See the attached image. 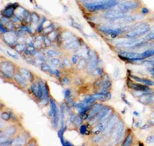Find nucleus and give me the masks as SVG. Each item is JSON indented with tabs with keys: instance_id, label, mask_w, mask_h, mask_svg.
I'll use <instances>...</instances> for the list:
<instances>
[{
	"instance_id": "35",
	"label": "nucleus",
	"mask_w": 154,
	"mask_h": 146,
	"mask_svg": "<svg viewBox=\"0 0 154 146\" xmlns=\"http://www.w3.org/2000/svg\"><path fill=\"white\" fill-rule=\"evenodd\" d=\"M97 100V99L95 98L93 95H91V96H88V97H86V99H84V101L86 103H87V104H91V105H92L93 103L95 102V101Z\"/></svg>"
},
{
	"instance_id": "12",
	"label": "nucleus",
	"mask_w": 154,
	"mask_h": 146,
	"mask_svg": "<svg viewBox=\"0 0 154 146\" xmlns=\"http://www.w3.org/2000/svg\"><path fill=\"white\" fill-rule=\"evenodd\" d=\"M83 44L84 43L82 42V41L77 38V39L73 40V41H70V42L64 43L63 44V47L66 50H78L80 46L83 45Z\"/></svg>"
},
{
	"instance_id": "5",
	"label": "nucleus",
	"mask_w": 154,
	"mask_h": 146,
	"mask_svg": "<svg viewBox=\"0 0 154 146\" xmlns=\"http://www.w3.org/2000/svg\"><path fill=\"white\" fill-rule=\"evenodd\" d=\"M139 6V3L137 1H127V2H123L121 4H119L117 5V8L115 10L119 11V12H129V11L137 9Z\"/></svg>"
},
{
	"instance_id": "47",
	"label": "nucleus",
	"mask_w": 154,
	"mask_h": 146,
	"mask_svg": "<svg viewBox=\"0 0 154 146\" xmlns=\"http://www.w3.org/2000/svg\"><path fill=\"white\" fill-rule=\"evenodd\" d=\"M53 75L55 77V78H57V79H60V71H59V70H57V69H55V70H54Z\"/></svg>"
},
{
	"instance_id": "39",
	"label": "nucleus",
	"mask_w": 154,
	"mask_h": 146,
	"mask_svg": "<svg viewBox=\"0 0 154 146\" xmlns=\"http://www.w3.org/2000/svg\"><path fill=\"white\" fill-rule=\"evenodd\" d=\"M31 15H32V22L33 23H37L38 21H41L40 20V16L36 13H32Z\"/></svg>"
},
{
	"instance_id": "54",
	"label": "nucleus",
	"mask_w": 154,
	"mask_h": 146,
	"mask_svg": "<svg viewBox=\"0 0 154 146\" xmlns=\"http://www.w3.org/2000/svg\"><path fill=\"white\" fill-rule=\"evenodd\" d=\"M141 123H142V122H141V121H137V123L135 124V127H136V128H139V126L141 125Z\"/></svg>"
},
{
	"instance_id": "10",
	"label": "nucleus",
	"mask_w": 154,
	"mask_h": 146,
	"mask_svg": "<svg viewBox=\"0 0 154 146\" xmlns=\"http://www.w3.org/2000/svg\"><path fill=\"white\" fill-rule=\"evenodd\" d=\"M16 133V129L14 126H10L6 128L4 130H1V135H0V144L5 142L6 140L10 139L11 136H12Z\"/></svg>"
},
{
	"instance_id": "34",
	"label": "nucleus",
	"mask_w": 154,
	"mask_h": 146,
	"mask_svg": "<svg viewBox=\"0 0 154 146\" xmlns=\"http://www.w3.org/2000/svg\"><path fill=\"white\" fill-rule=\"evenodd\" d=\"M47 20V19H46L45 17H43L42 19H41V22H40L39 26H38V27H37V32L38 33H41V32L43 31V29H44V24H45V22Z\"/></svg>"
},
{
	"instance_id": "15",
	"label": "nucleus",
	"mask_w": 154,
	"mask_h": 146,
	"mask_svg": "<svg viewBox=\"0 0 154 146\" xmlns=\"http://www.w3.org/2000/svg\"><path fill=\"white\" fill-rule=\"evenodd\" d=\"M123 130H124V123H123L122 121H119L116 123V125H115L113 137H115V138L118 137L121 133H123Z\"/></svg>"
},
{
	"instance_id": "6",
	"label": "nucleus",
	"mask_w": 154,
	"mask_h": 146,
	"mask_svg": "<svg viewBox=\"0 0 154 146\" xmlns=\"http://www.w3.org/2000/svg\"><path fill=\"white\" fill-rule=\"evenodd\" d=\"M103 107L104 106L101 103H93L92 107H91V108L89 109V111L86 113V114H87V121H92V119L96 118L97 115L101 112Z\"/></svg>"
},
{
	"instance_id": "46",
	"label": "nucleus",
	"mask_w": 154,
	"mask_h": 146,
	"mask_svg": "<svg viewBox=\"0 0 154 146\" xmlns=\"http://www.w3.org/2000/svg\"><path fill=\"white\" fill-rule=\"evenodd\" d=\"M12 143H13V139H8L6 140L5 142L4 143H1V145H11V144H12Z\"/></svg>"
},
{
	"instance_id": "33",
	"label": "nucleus",
	"mask_w": 154,
	"mask_h": 146,
	"mask_svg": "<svg viewBox=\"0 0 154 146\" xmlns=\"http://www.w3.org/2000/svg\"><path fill=\"white\" fill-rule=\"evenodd\" d=\"M54 25L53 24H50V26L49 27H44V29H43V31H42V33H43V34L44 35H48V34H49L50 33H52L53 31H55V28H54Z\"/></svg>"
},
{
	"instance_id": "42",
	"label": "nucleus",
	"mask_w": 154,
	"mask_h": 146,
	"mask_svg": "<svg viewBox=\"0 0 154 146\" xmlns=\"http://www.w3.org/2000/svg\"><path fill=\"white\" fill-rule=\"evenodd\" d=\"M51 64H52V65L55 66V67H58V66H60V64H61V62H60V60L58 59V58H52Z\"/></svg>"
},
{
	"instance_id": "37",
	"label": "nucleus",
	"mask_w": 154,
	"mask_h": 146,
	"mask_svg": "<svg viewBox=\"0 0 154 146\" xmlns=\"http://www.w3.org/2000/svg\"><path fill=\"white\" fill-rule=\"evenodd\" d=\"M60 82H61V84H63V85H70V79L68 77H64L63 78L60 79Z\"/></svg>"
},
{
	"instance_id": "57",
	"label": "nucleus",
	"mask_w": 154,
	"mask_h": 146,
	"mask_svg": "<svg viewBox=\"0 0 154 146\" xmlns=\"http://www.w3.org/2000/svg\"><path fill=\"white\" fill-rule=\"evenodd\" d=\"M125 112H126V109H123L122 111H121V114H125Z\"/></svg>"
},
{
	"instance_id": "14",
	"label": "nucleus",
	"mask_w": 154,
	"mask_h": 146,
	"mask_svg": "<svg viewBox=\"0 0 154 146\" xmlns=\"http://www.w3.org/2000/svg\"><path fill=\"white\" fill-rule=\"evenodd\" d=\"M13 79L16 81L17 84L21 87H25L27 85V80L26 78L20 74V72H16L13 75Z\"/></svg>"
},
{
	"instance_id": "41",
	"label": "nucleus",
	"mask_w": 154,
	"mask_h": 146,
	"mask_svg": "<svg viewBox=\"0 0 154 146\" xmlns=\"http://www.w3.org/2000/svg\"><path fill=\"white\" fill-rule=\"evenodd\" d=\"M79 55H73V56H71V61L72 63H73V64H75V65H77V64H78V62H79Z\"/></svg>"
},
{
	"instance_id": "21",
	"label": "nucleus",
	"mask_w": 154,
	"mask_h": 146,
	"mask_svg": "<svg viewBox=\"0 0 154 146\" xmlns=\"http://www.w3.org/2000/svg\"><path fill=\"white\" fill-rule=\"evenodd\" d=\"M24 54L26 55V56H35V55H36V49H35V46L27 45V49L24 50Z\"/></svg>"
},
{
	"instance_id": "44",
	"label": "nucleus",
	"mask_w": 154,
	"mask_h": 146,
	"mask_svg": "<svg viewBox=\"0 0 154 146\" xmlns=\"http://www.w3.org/2000/svg\"><path fill=\"white\" fill-rule=\"evenodd\" d=\"M146 142H147L148 144H153L154 143V136L151 135V136H147V138H146Z\"/></svg>"
},
{
	"instance_id": "50",
	"label": "nucleus",
	"mask_w": 154,
	"mask_h": 146,
	"mask_svg": "<svg viewBox=\"0 0 154 146\" xmlns=\"http://www.w3.org/2000/svg\"><path fill=\"white\" fill-rule=\"evenodd\" d=\"M6 54L8 55V56H10L11 57H12V58H14V59H16V60H18V56H17V55H14V54H12V53H10L9 51H6Z\"/></svg>"
},
{
	"instance_id": "28",
	"label": "nucleus",
	"mask_w": 154,
	"mask_h": 146,
	"mask_svg": "<svg viewBox=\"0 0 154 146\" xmlns=\"http://www.w3.org/2000/svg\"><path fill=\"white\" fill-rule=\"evenodd\" d=\"M132 142H133V135L131 133H129L126 138L124 139V142L122 143V145L123 146H126V145H131Z\"/></svg>"
},
{
	"instance_id": "13",
	"label": "nucleus",
	"mask_w": 154,
	"mask_h": 146,
	"mask_svg": "<svg viewBox=\"0 0 154 146\" xmlns=\"http://www.w3.org/2000/svg\"><path fill=\"white\" fill-rule=\"evenodd\" d=\"M128 86L129 88H132L135 91H144V92H147L149 91V87L148 85H145V84H135V83H132L131 81L128 80Z\"/></svg>"
},
{
	"instance_id": "31",
	"label": "nucleus",
	"mask_w": 154,
	"mask_h": 146,
	"mask_svg": "<svg viewBox=\"0 0 154 146\" xmlns=\"http://www.w3.org/2000/svg\"><path fill=\"white\" fill-rule=\"evenodd\" d=\"M88 129V126L86 125V124H81L79 127V132L81 135H90L89 133H91L90 131L87 130Z\"/></svg>"
},
{
	"instance_id": "16",
	"label": "nucleus",
	"mask_w": 154,
	"mask_h": 146,
	"mask_svg": "<svg viewBox=\"0 0 154 146\" xmlns=\"http://www.w3.org/2000/svg\"><path fill=\"white\" fill-rule=\"evenodd\" d=\"M38 89H39V93H38V100H41L44 97V89H45L46 82H44L41 79H38Z\"/></svg>"
},
{
	"instance_id": "4",
	"label": "nucleus",
	"mask_w": 154,
	"mask_h": 146,
	"mask_svg": "<svg viewBox=\"0 0 154 146\" xmlns=\"http://www.w3.org/2000/svg\"><path fill=\"white\" fill-rule=\"evenodd\" d=\"M99 63V56L94 50L91 49L90 51V58H89V64H87V72L92 73V71L97 68Z\"/></svg>"
},
{
	"instance_id": "45",
	"label": "nucleus",
	"mask_w": 154,
	"mask_h": 146,
	"mask_svg": "<svg viewBox=\"0 0 154 146\" xmlns=\"http://www.w3.org/2000/svg\"><path fill=\"white\" fill-rule=\"evenodd\" d=\"M101 138H102V136H100V135H95V136L92 138V140H93V142L94 143H100L101 142Z\"/></svg>"
},
{
	"instance_id": "55",
	"label": "nucleus",
	"mask_w": 154,
	"mask_h": 146,
	"mask_svg": "<svg viewBox=\"0 0 154 146\" xmlns=\"http://www.w3.org/2000/svg\"><path fill=\"white\" fill-rule=\"evenodd\" d=\"M149 127H150V126L148 125V124H145V125L143 126V127H142L141 129H142V130H145V129H148V128H149Z\"/></svg>"
},
{
	"instance_id": "51",
	"label": "nucleus",
	"mask_w": 154,
	"mask_h": 146,
	"mask_svg": "<svg viewBox=\"0 0 154 146\" xmlns=\"http://www.w3.org/2000/svg\"><path fill=\"white\" fill-rule=\"evenodd\" d=\"M141 13H142V14L145 15V14H147V13H149V10H148L146 7H143L141 10Z\"/></svg>"
},
{
	"instance_id": "40",
	"label": "nucleus",
	"mask_w": 154,
	"mask_h": 146,
	"mask_svg": "<svg viewBox=\"0 0 154 146\" xmlns=\"http://www.w3.org/2000/svg\"><path fill=\"white\" fill-rule=\"evenodd\" d=\"M63 93H64V97L65 99H69V98H71V92H70V89H65V90H64Z\"/></svg>"
},
{
	"instance_id": "27",
	"label": "nucleus",
	"mask_w": 154,
	"mask_h": 146,
	"mask_svg": "<svg viewBox=\"0 0 154 146\" xmlns=\"http://www.w3.org/2000/svg\"><path fill=\"white\" fill-rule=\"evenodd\" d=\"M41 70H42V71L48 72V73H49V74H51V75H53V73H54L53 69L50 68V67L49 66V64H45V63H43V64L41 65Z\"/></svg>"
},
{
	"instance_id": "53",
	"label": "nucleus",
	"mask_w": 154,
	"mask_h": 146,
	"mask_svg": "<svg viewBox=\"0 0 154 146\" xmlns=\"http://www.w3.org/2000/svg\"><path fill=\"white\" fill-rule=\"evenodd\" d=\"M72 145H73V144H71L70 141L65 140V146H72Z\"/></svg>"
},
{
	"instance_id": "3",
	"label": "nucleus",
	"mask_w": 154,
	"mask_h": 146,
	"mask_svg": "<svg viewBox=\"0 0 154 146\" xmlns=\"http://www.w3.org/2000/svg\"><path fill=\"white\" fill-rule=\"evenodd\" d=\"M128 16L126 12H119L117 10H107L105 13L102 14V17L105 19H108L111 20H116V19H121Z\"/></svg>"
},
{
	"instance_id": "32",
	"label": "nucleus",
	"mask_w": 154,
	"mask_h": 146,
	"mask_svg": "<svg viewBox=\"0 0 154 146\" xmlns=\"http://www.w3.org/2000/svg\"><path fill=\"white\" fill-rule=\"evenodd\" d=\"M12 118V112H2L1 113V119L2 121H9Z\"/></svg>"
},
{
	"instance_id": "1",
	"label": "nucleus",
	"mask_w": 154,
	"mask_h": 146,
	"mask_svg": "<svg viewBox=\"0 0 154 146\" xmlns=\"http://www.w3.org/2000/svg\"><path fill=\"white\" fill-rule=\"evenodd\" d=\"M150 29V27L147 23H140L136 25L134 27V29L129 31L125 36L128 39H136L137 37H141L143 35H145L146 33H149Z\"/></svg>"
},
{
	"instance_id": "17",
	"label": "nucleus",
	"mask_w": 154,
	"mask_h": 146,
	"mask_svg": "<svg viewBox=\"0 0 154 146\" xmlns=\"http://www.w3.org/2000/svg\"><path fill=\"white\" fill-rule=\"evenodd\" d=\"M19 72H20V74L26 78V80L27 81H30V82H33L34 81V77L33 73H32L29 70L21 68V69H19Z\"/></svg>"
},
{
	"instance_id": "49",
	"label": "nucleus",
	"mask_w": 154,
	"mask_h": 146,
	"mask_svg": "<svg viewBox=\"0 0 154 146\" xmlns=\"http://www.w3.org/2000/svg\"><path fill=\"white\" fill-rule=\"evenodd\" d=\"M121 99H122V100H123V102H124V103H126V104H127L128 106H129V107L131 106V103H130V102H129V101H128L127 99H125V97H124V94H123V93H121Z\"/></svg>"
},
{
	"instance_id": "52",
	"label": "nucleus",
	"mask_w": 154,
	"mask_h": 146,
	"mask_svg": "<svg viewBox=\"0 0 154 146\" xmlns=\"http://www.w3.org/2000/svg\"><path fill=\"white\" fill-rule=\"evenodd\" d=\"M38 59H39L40 61H41V64L45 63V61H46V58L44 57L43 56H38Z\"/></svg>"
},
{
	"instance_id": "22",
	"label": "nucleus",
	"mask_w": 154,
	"mask_h": 146,
	"mask_svg": "<svg viewBox=\"0 0 154 146\" xmlns=\"http://www.w3.org/2000/svg\"><path fill=\"white\" fill-rule=\"evenodd\" d=\"M62 55V53L59 50H53V49H48L46 51V56L49 58H54L55 56H60Z\"/></svg>"
},
{
	"instance_id": "23",
	"label": "nucleus",
	"mask_w": 154,
	"mask_h": 146,
	"mask_svg": "<svg viewBox=\"0 0 154 146\" xmlns=\"http://www.w3.org/2000/svg\"><path fill=\"white\" fill-rule=\"evenodd\" d=\"M27 44H25V43H17L15 44L14 46H13V48H14V49L16 50L18 53H22V52H24V50L27 49Z\"/></svg>"
},
{
	"instance_id": "11",
	"label": "nucleus",
	"mask_w": 154,
	"mask_h": 146,
	"mask_svg": "<svg viewBox=\"0 0 154 146\" xmlns=\"http://www.w3.org/2000/svg\"><path fill=\"white\" fill-rule=\"evenodd\" d=\"M113 111L112 110V108H111L110 107H108V106H104V107H102V109L101 110V112L99 113V114L97 115L96 117V121H98V122H100V121H103V120H107L108 119V118H110L112 115H111V112Z\"/></svg>"
},
{
	"instance_id": "38",
	"label": "nucleus",
	"mask_w": 154,
	"mask_h": 146,
	"mask_svg": "<svg viewBox=\"0 0 154 146\" xmlns=\"http://www.w3.org/2000/svg\"><path fill=\"white\" fill-rule=\"evenodd\" d=\"M92 74L94 76H98L100 78H101L103 75V70L102 68H96L93 71H92Z\"/></svg>"
},
{
	"instance_id": "9",
	"label": "nucleus",
	"mask_w": 154,
	"mask_h": 146,
	"mask_svg": "<svg viewBox=\"0 0 154 146\" xmlns=\"http://www.w3.org/2000/svg\"><path fill=\"white\" fill-rule=\"evenodd\" d=\"M117 122H118V114H115L114 115L111 116L108 123L107 124L106 128H105L104 130H103L105 134H107V136H110L111 134L113 133Z\"/></svg>"
},
{
	"instance_id": "43",
	"label": "nucleus",
	"mask_w": 154,
	"mask_h": 146,
	"mask_svg": "<svg viewBox=\"0 0 154 146\" xmlns=\"http://www.w3.org/2000/svg\"><path fill=\"white\" fill-rule=\"evenodd\" d=\"M43 43L45 45V47H50L52 45V41L49 39V37H45L44 38V41H43Z\"/></svg>"
},
{
	"instance_id": "26",
	"label": "nucleus",
	"mask_w": 154,
	"mask_h": 146,
	"mask_svg": "<svg viewBox=\"0 0 154 146\" xmlns=\"http://www.w3.org/2000/svg\"><path fill=\"white\" fill-rule=\"evenodd\" d=\"M31 92L35 96L36 99H38V93H39V89H38V84L37 83H32L31 84Z\"/></svg>"
},
{
	"instance_id": "58",
	"label": "nucleus",
	"mask_w": 154,
	"mask_h": 146,
	"mask_svg": "<svg viewBox=\"0 0 154 146\" xmlns=\"http://www.w3.org/2000/svg\"><path fill=\"white\" fill-rule=\"evenodd\" d=\"M152 77H153V78H154V73H153V74H152Z\"/></svg>"
},
{
	"instance_id": "7",
	"label": "nucleus",
	"mask_w": 154,
	"mask_h": 146,
	"mask_svg": "<svg viewBox=\"0 0 154 146\" xmlns=\"http://www.w3.org/2000/svg\"><path fill=\"white\" fill-rule=\"evenodd\" d=\"M99 31H101V33H105V34L109 35L111 38H115L123 33L121 28H112V27H99Z\"/></svg>"
},
{
	"instance_id": "29",
	"label": "nucleus",
	"mask_w": 154,
	"mask_h": 146,
	"mask_svg": "<svg viewBox=\"0 0 154 146\" xmlns=\"http://www.w3.org/2000/svg\"><path fill=\"white\" fill-rule=\"evenodd\" d=\"M91 107H92V105H91V104H88V105H86V106H85V107L78 109V114H79L80 116H83L85 114L87 113V112L89 111V109L91 108Z\"/></svg>"
},
{
	"instance_id": "36",
	"label": "nucleus",
	"mask_w": 154,
	"mask_h": 146,
	"mask_svg": "<svg viewBox=\"0 0 154 146\" xmlns=\"http://www.w3.org/2000/svg\"><path fill=\"white\" fill-rule=\"evenodd\" d=\"M78 65V68L80 69V70H84V68H86V67H87V64H86V59H80L79 62H78V64H77Z\"/></svg>"
},
{
	"instance_id": "19",
	"label": "nucleus",
	"mask_w": 154,
	"mask_h": 146,
	"mask_svg": "<svg viewBox=\"0 0 154 146\" xmlns=\"http://www.w3.org/2000/svg\"><path fill=\"white\" fill-rule=\"evenodd\" d=\"M69 120H70L71 122H73V124L75 126H77V127H78V126H80L81 124H82L83 122V117H80V116H77V115L75 114H71L70 115V117L69 118Z\"/></svg>"
},
{
	"instance_id": "48",
	"label": "nucleus",
	"mask_w": 154,
	"mask_h": 146,
	"mask_svg": "<svg viewBox=\"0 0 154 146\" xmlns=\"http://www.w3.org/2000/svg\"><path fill=\"white\" fill-rule=\"evenodd\" d=\"M119 74H120V70L118 68H116L115 70V73H114V77H115V79H117V78H119Z\"/></svg>"
},
{
	"instance_id": "2",
	"label": "nucleus",
	"mask_w": 154,
	"mask_h": 146,
	"mask_svg": "<svg viewBox=\"0 0 154 146\" xmlns=\"http://www.w3.org/2000/svg\"><path fill=\"white\" fill-rule=\"evenodd\" d=\"M14 68L15 66L12 63L5 61L1 64V74L2 76H5L9 79H12L14 75Z\"/></svg>"
},
{
	"instance_id": "24",
	"label": "nucleus",
	"mask_w": 154,
	"mask_h": 146,
	"mask_svg": "<svg viewBox=\"0 0 154 146\" xmlns=\"http://www.w3.org/2000/svg\"><path fill=\"white\" fill-rule=\"evenodd\" d=\"M70 23H71V26H72V27H75V28H76V29H78V31L81 32V33H82L83 34H84L85 36H86H86H87V35H86V33H84V31H83V26L81 25V24H79V23H78V22L75 21V20H74V19H72V20L70 21Z\"/></svg>"
},
{
	"instance_id": "25",
	"label": "nucleus",
	"mask_w": 154,
	"mask_h": 146,
	"mask_svg": "<svg viewBox=\"0 0 154 146\" xmlns=\"http://www.w3.org/2000/svg\"><path fill=\"white\" fill-rule=\"evenodd\" d=\"M70 67H71V64H70V60L68 59V58H66V57L63 58V61H62L61 64H60V68H62V69H64V68L69 69V68H70Z\"/></svg>"
},
{
	"instance_id": "8",
	"label": "nucleus",
	"mask_w": 154,
	"mask_h": 146,
	"mask_svg": "<svg viewBox=\"0 0 154 146\" xmlns=\"http://www.w3.org/2000/svg\"><path fill=\"white\" fill-rule=\"evenodd\" d=\"M19 7L18 3H13V4H8L4 10L2 11L1 13V16H4L5 18H8V19H11L12 17H14L15 15V11L16 9H18Z\"/></svg>"
},
{
	"instance_id": "18",
	"label": "nucleus",
	"mask_w": 154,
	"mask_h": 146,
	"mask_svg": "<svg viewBox=\"0 0 154 146\" xmlns=\"http://www.w3.org/2000/svg\"><path fill=\"white\" fill-rule=\"evenodd\" d=\"M132 79L134 80L137 81V82L141 83L143 84H145V85H148V86H152V85H154V82L150 79H147V78H138V77L136 76H131Z\"/></svg>"
},
{
	"instance_id": "30",
	"label": "nucleus",
	"mask_w": 154,
	"mask_h": 146,
	"mask_svg": "<svg viewBox=\"0 0 154 146\" xmlns=\"http://www.w3.org/2000/svg\"><path fill=\"white\" fill-rule=\"evenodd\" d=\"M141 56L144 58H148V57H151V56H154V49H151L145 50L144 52L141 53Z\"/></svg>"
},
{
	"instance_id": "56",
	"label": "nucleus",
	"mask_w": 154,
	"mask_h": 146,
	"mask_svg": "<svg viewBox=\"0 0 154 146\" xmlns=\"http://www.w3.org/2000/svg\"><path fill=\"white\" fill-rule=\"evenodd\" d=\"M133 114L136 115V116H139V113H138V112H137V111H134L133 112Z\"/></svg>"
},
{
	"instance_id": "20",
	"label": "nucleus",
	"mask_w": 154,
	"mask_h": 146,
	"mask_svg": "<svg viewBox=\"0 0 154 146\" xmlns=\"http://www.w3.org/2000/svg\"><path fill=\"white\" fill-rule=\"evenodd\" d=\"M26 142H27V137H25L23 135H21V136H18L13 139L12 144L13 145H24V144H26Z\"/></svg>"
}]
</instances>
